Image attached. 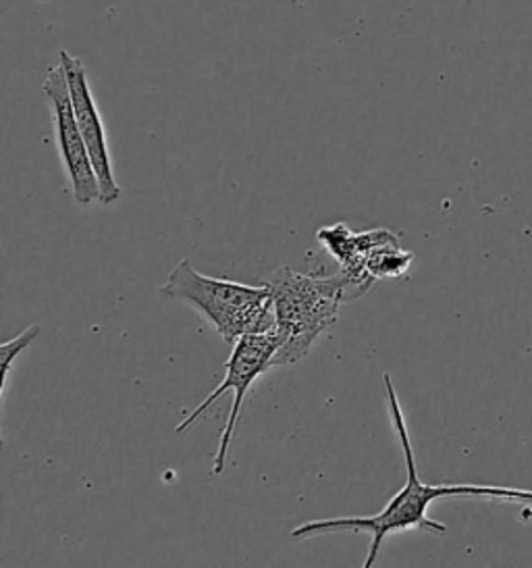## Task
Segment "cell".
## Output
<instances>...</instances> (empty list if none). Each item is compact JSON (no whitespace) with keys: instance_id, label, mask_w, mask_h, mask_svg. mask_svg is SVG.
Segmentation results:
<instances>
[{"instance_id":"7","label":"cell","mask_w":532,"mask_h":568,"mask_svg":"<svg viewBox=\"0 0 532 568\" xmlns=\"http://www.w3.org/2000/svg\"><path fill=\"white\" fill-rule=\"evenodd\" d=\"M358 248L365 256L366 271L375 282L406 277L415 265V254L403 251L399 244V235L387 227L358 234Z\"/></svg>"},{"instance_id":"2","label":"cell","mask_w":532,"mask_h":568,"mask_svg":"<svg viewBox=\"0 0 532 568\" xmlns=\"http://www.w3.org/2000/svg\"><path fill=\"white\" fill-rule=\"evenodd\" d=\"M275 332L282 337V348L275 356V367L294 365L308 356L316 339L325 334L339 315V306L351 298L349 282L341 275L316 277L294 268H277L268 280Z\"/></svg>"},{"instance_id":"4","label":"cell","mask_w":532,"mask_h":568,"mask_svg":"<svg viewBox=\"0 0 532 568\" xmlns=\"http://www.w3.org/2000/svg\"><path fill=\"white\" fill-rule=\"evenodd\" d=\"M282 348V337L270 329L266 334H248L239 337L233 344L232 356L225 365V377L216 385L215 389L206 396V400L196 406L187 417L177 425V434L192 429L215 402L221 400L225 394H233V406L229 417L225 420V427L221 432V442L216 448L215 463H213V477H221L227 467V456L232 450L233 435L237 427V418L242 415V406L248 396L249 387L256 384L266 371L275 367V356Z\"/></svg>"},{"instance_id":"1","label":"cell","mask_w":532,"mask_h":568,"mask_svg":"<svg viewBox=\"0 0 532 568\" xmlns=\"http://www.w3.org/2000/svg\"><path fill=\"white\" fill-rule=\"evenodd\" d=\"M382 384L387 392L389 417L398 435L399 446L403 450L408 479L391 500L385 504L381 513L372 517H339L325 518V520H308L301 523L291 531V539L301 541L315 535L332 534V531H354V534H370V550L366 554L362 568H375L385 539L391 534H403L412 529H424L432 534H448V527L432 520L427 515L432 501L441 498H484V500L508 501L520 506H532V489H518V487H499V485L474 484H424L418 477L415 448L410 442V432L406 425V417L399 404L398 392L389 373L382 375Z\"/></svg>"},{"instance_id":"8","label":"cell","mask_w":532,"mask_h":568,"mask_svg":"<svg viewBox=\"0 0 532 568\" xmlns=\"http://www.w3.org/2000/svg\"><path fill=\"white\" fill-rule=\"evenodd\" d=\"M38 334H40V327H38V325H32V327H28L23 334L17 335V337L9 339V342H4V344L0 346V363H2V396H4V392H7V384H9V375H11L13 361H16L17 356H19L21 352L25 351V348L32 344L33 339H35V335Z\"/></svg>"},{"instance_id":"3","label":"cell","mask_w":532,"mask_h":568,"mask_svg":"<svg viewBox=\"0 0 532 568\" xmlns=\"http://www.w3.org/2000/svg\"><path fill=\"white\" fill-rule=\"evenodd\" d=\"M161 294L190 304L215 327L223 342L232 346L244 335L266 334L275 327V308L266 285L208 277L196 271L187 258L168 273Z\"/></svg>"},{"instance_id":"5","label":"cell","mask_w":532,"mask_h":568,"mask_svg":"<svg viewBox=\"0 0 532 568\" xmlns=\"http://www.w3.org/2000/svg\"><path fill=\"white\" fill-rule=\"evenodd\" d=\"M42 92L49 101L50 111H52L59 154H61V163L65 169L66 180L71 184L73 199L82 206L100 202L99 178H96V171H94L92 159L88 154L80 125H78V119H75L71 90L66 84L65 69L61 63L57 68L49 69Z\"/></svg>"},{"instance_id":"6","label":"cell","mask_w":532,"mask_h":568,"mask_svg":"<svg viewBox=\"0 0 532 568\" xmlns=\"http://www.w3.org/2000/svg\"><path fill=\"white\" fill-rule=\"evenodd\" d=\"M61 65L65 69L66 84L71 90V101H73V111L80 125V132L85 142L88 154L92 159V165L96 171L100 185V204L102 206H113L121 199V187L116 184L115 168L111 151L106 144V132L104 123L100 118L99 104L94 101L92 88L88 82V69L78 57H73L65 49L59 51Z\"/></svg>"}]
</instances>
